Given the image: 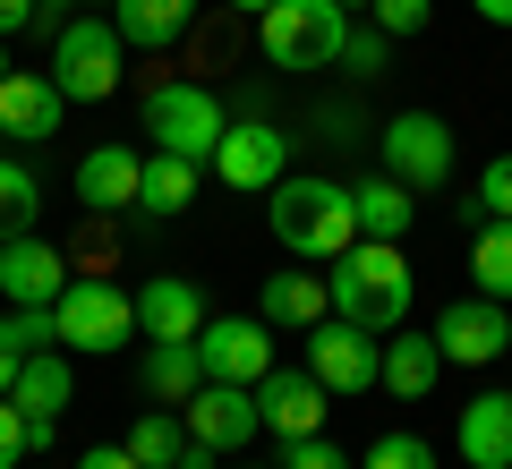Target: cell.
Here are the masks:
<instances>
[{"label":"cell","instance_id":"8992f818","mask_svg":"<svg viewBox=\"0 0 512 469\" xmlns=\"http://www.w3.org/2000/svg\"><path fill=\"white\" fill-rule=\"evenodd\" d=\"M52 86L69 94V103H103V94H120V26L111 18H69L52 43Z\"/></svg>","mask_w":512,"mask_h":469},{"label":"cell","instance_id":"52a82bcc","mask_svg":"<svg viewBox=\"0 0 512 469\" xmlns=\"http://www.w3.org/2000/svg\"><path fill=\"white\" fill-rule=\"evenodd\" d=\"M222 103L214 86H154L146 94V137L154 154H188V163H214V145H222Z\"/></svg>","mask_w":512,"mask_h":469},{"label":"cell","instance_id":"6da1fadb","mask_svg":"<svg viewBox=\"0 0 512 469\" xmlns=\"http://www.w3.org/2000/svg\"><path fill=\"white\" fill-rule=\"evenodd\" d=\"M325 282H333V316H350V325H367V333L410 325V265H402V239H350V248L325 265Z\"/></svg>","mask_w":512,"mask_h":469},{"label":"cell","instance_id":"9a60e30c","mask_svg":"<svg viewBox=\"0 0 512 469\" xmlns=\"http://www.w3.org/2000/svg\"><path fill=\"white\" fill-rule=\"evenodd\" d=\"M256 418H265V435H282V444H299V435H325V384L299 367V376H265L256 384Z\"/></svg>","mask_w":512,"mask_h":469},{"label":"cell","instance_id":"d6a6232c","mask_svg":"<svg viewBox=\"0 0 512 469\" xmlns=\"http://www.w3.org/2000/svg\"><path fill=\"white\" fill-rule=\"evenodd\" d=\"M282 469H350V452L333 444V435H299V444L282 452Z\"/></svg>","mask_w":512,"mask_h":469},{"label":"cell","instance_id":"9c48e42d","mask_svg":"<svg viewBox=\"0 0 512 469\" xmlns=\"http://www.w3.org/2000/svg\"><path fill=\"white\" fill-rule=\"evenodd\" d=\"M197 359H205L214 384H265L274 376V342H265L256 316H205L197 325Z\"/></svg>","mask_w":512,"mask_h":469},{"label":"cell","instance_id":"5b68a950","mask_svg":"<svg viewBox=\"0 0 512 469\" xmlns=\"http://www.w3.org/2000/svg\"><path fill=\"white\" fill-rule=\"evenodd\" d=\"M376 154H384V180H402L410 197L453 180V128H444L436 111H393V120L376 128Z\"/></svg>","mask_w":512,"mask_h":469},{"label":"cell","instance_id":"74e56055","mask_svg":"<svg viewBox=\"0 0 512 469\" xmlns=\"http://www.w3.org/2000/svg\"><path fill=\"white\" fill-rule=\"evenodd\" d=\"M478 18H487V26H512V0H478Z\"/></svg>","mask_w":512,"mask_h":469},{"label":"cell","instance_id":"d4e9b609","mask_svg":"<svg viewBox=\"0 0 512 469\" xmlns=\"http://www.w3.org/2000/svg\"><path fill=\"white\" fill-rule=\"evenodd\" d=\"M197 171L188 154H146V180H137V205L146 214H180V205H197Z\"/></svg>","mask_w":512,"mask_h":469},{"label":"cell","instance_id":"8fae6325","mask_svg":"<svg viewBox=\"0 0 512 469\" xmlns=\"http://www.w3.org/2000/svg\"><path fill=\"white\" fill-rule=\"evenodd\" d=\"M214 171L256 197V188H274L282 171H291V137H282L274 120H231V128H222V145H214Z\"/></svg>","mask_w":512,"mask_h":469},{"label":"cell","instance_id":"ac0fdd59","mask_svg":"<svg viewBox=\"0 0 512 469\" xmlns=\"http://www.w3.org/2000/svg\"><path fill=\"white\" fill-rule=\"evenodd\" d=\"M137 180H146V154L94 145L86 163H77V205H86V214H120V205H137Z\"/></svg>","mask_w":512,"mask_h":469},{"label":"cell","instance_id":"ab89813d","mask_svg":"<svg viewBox=\"0 0 512 469\" xmlns=\"http://www.w3.org/2000/svg\"><path fill=\"white\" fill-rule=\"evenodd\" d=\"M222 9H239V18H265V9H274V0H222Z\"/></svg>","mask_w":512,"mask_h":469},{"label":"cell","instance_id":"cb8c5ba5","mask_svg":"<svg viewBox=\"0 0 512 469\" xmlns=\"http://www.w3.org/2000/svg\"><path fill=\"white\" fill-rule=\"evenodd\" d=\"M197 384H205L197 342H146V393H154V401H180V410H188Z\"/></svg>","mask_w":512,"mask_h":469},{"label":"cell","instance_id":"d6986e66","mask_svg":"<svg viewBox=\"0 0 512 469\" xmlns=\"http://www.w3.org/2000/svg\"><path fill=\"white\" fill-rule=\"evenodd\" d=\"M436 376H444V350H436V333H410V325H393L376 384H384L393 401H427V393H436Z\"/></svg>","mask_w":512,"mask_h":469},{"label":"cell","instance_id":"d590c367","mask_svg":"<svg viewBox=\"0 0 512 469\" xmlns=\"http://www.w3.org/2000/svg\"><path fill=\"white\" fill-rule=\"evenodd\" d=\"M26 26H35V0H0V43L26 35Z\"/></svg>","mask_w":512,"mask_h":469},{"label":"cell","instance_id":"f1b7e54d","mask_svg":"<svg viewBox=\"0 0 512 469\" xmlns=\"http://www.w3.org/2000/svg\"><path fill=\"white\" fill-rule=\"evenodd\" d=\"M52 307H9L0 316V350H18V359H35V350H52Z\"/></svg>","mask_w":512,"mask_h":469},{"label":"cell","instance_id":"484cf974","mask_svg":"<svg viewBox=\"0 0 512 469\" xmlns=\"http://www.w3.org/2000/svg\"><path fill=\"white\" fill-rule=\"evenodd\" d=\"M35 214H43V188H35V171L0 154V248L35 231Z\"/></svg>","mask_w":512,"mask_h":469},{"label":"cell","instance_id":"7c38bea8","mask_svg":"<svg viewBox=\"0 0 512 469\" xmlns=\"http://www.w3.org/2000/svg\"><path fill=\"white\" fill-rule=\"evenodd\" d=\"M504 342H512V316H504V299H453L436 316V350L444 359H461V367H487V359H504Z\"/></svg>","mask_w":512,"mask_h":469},{"label":"cell","instance_id":"1f68e13d","mask_svg":"<svg viewBox=\"0 0 512 469\" xmlns=\"http://www.w3.org/2000/svg\"><path fill=\"white\" fill-rule=\"evenodd\" d=\"M478 214H487V222H512V154H495V163L478 171Z\"/></svg>","mask_w":512,"mask_h":469},{"label":"cell","instance_id":"f35d334b","mask_svg":"<svg viewBox=\"0 0 512 469\" xmlns=\"http://www.w3.org/2000/svg\"><path fill=\"white\" fill-rule=\"evenodd\" d=\"M18 367H26L18 350H0V393H9V384H18Z\"/></svg>","mask_w":512,"mask_h":469},{"label":"cell","instance_id":"e0dca14e","mask_svg":"<svg viewBox=\"0 0 512 469\" xmlns=\"http://www.w3.org/2000/svg\"><path fill=\"white\" fill-rule=\"evenodd\" d=\"M60 111H69V94L52 86V77H35V69H9L0 77V137H52L60 128Z\"/></svg>","mask_w":512,"mask_h":469},{"label":"cell","instance_id":"3957f363","mask_svg":"<svg viewBox=\"0 0 512 469\" xmlns=\"http://www.w3.org/2000/svg\"><path fill=\"white\" fill-rule=\"evenodd\" d=\"M256 43L274 69H342V43H350V9L342 0H274L256 18Z\"/></svg>","mask_w":512,"mask_h":469},{"label":"cell","instance_id":"4316f807","mask_svg":"<svg viewBox=\"0 0 512 469\" xmlns=\"http://www.w3.org/2000/svg\"><path fill=\"white\" fill-rule=\"evenodd\" d=\"M128 452H137V469H180V452H188V427L171 410H146L137 427H128Z\"/></svg>","mask_w":512,"mask_h":469},{"label":"cell","instance_id":"e575fe53","mask_svg":"<svg viewBox=\"0 0 512 469\" xmlns=\"http://www.w3.org/2000/svg\"><path fill=\"white\" fill-rule=\"evenodd\" d=\"M384 43H393V35H376V26H367V35H350V43H342V69H350V77H376Z\"/></svg>","mask_w":512,"mask_h":469},{"label":"cell","instance_id":"ffe728a7","mask_svg":"<svg viewBox=\"0 0 512 469\" xmlns=\"http://www.w3.org/2000/svg\"><path fill=\"white\" fill-rule=\"evenodd\" d=\"M256 316H265V325L308 333V325H325V316H333V282H325V273H274V282L256 290Z\"/></svg>","mask_w":512,"mask_h":469},{"label":"cell","instance_id":"8d00e7d4","mask_svg":"<svg viewBox=\"0 0 512 469\" xmlns=\"http://www.w3.org/2000/svg\"><path fill=\"white\" fill-rule=\"evenodd\" d=\"M77 469H137V452H128V444H94Z\"/></svg>","mask_w":512,"mask_h":469},{"label":"cell","instance_id":"b9f144b4","mask_svg":"<svg viewBox=\"0 0 512 469\" xmlns=\"http://www.w3.org/2000/svg\"><path fill=\"white\" fill-rule=\"evenodd\" d=\"M342 9H367V0H342Z\"/></svg>","mask_w":512,"mask_h":469},{"label":"cell","instance_id":"ba28073f","mask_svg":"<svg viewBox=\"0 0 512 469\" xmlns=\"http://www.w3.org/2000/svg\"><path fill=\"white\" fill-rule=\"evenodd\" d=\"M376 367H384V342L367 325H350V316L308 325V376L325 393H376Z\"/></svg>","mask_w":512,"mask_h":469},{"label":"cell","instance_id":"836d02e7","mask_svg":"<svg viewBox=\"0 0 512 469\" xmlns=\"http://www.w3.org/2000/svg\"><path fill=\"white\" fill-rule=\"evenodd\" d=\"M26 452H35V444H26V418H18V401L0 393V469H18Z\"/></svg>","mask_w":512,"mask_h":469},{"label":"cell","instance_id":"277c9868","mask_svg":"<svg viewBox=\"0 0 512 469\" xmlns=\"http://www.w3.org/2000/svg\"><path fill=\"white\" fill-rule=\"evenodd\" d=\"M52 333L60 350H120L137 333V299L120 282H94V273H69V290L52 299Z\"/></svg>","mask_w":512,"mask_h":469},{"label":"cell","instance_id":"2e32d148","mask_svg":"<svg viewBox=\"0 0 512 469\" xmlns=\"http://www.w3.org/2000/svg\"><path fill=\"white\" fill-rule=\"evenodd\" d=\"M205 325V290L180 282V273H154L146 290H137V333L146 342H197Z\"/></svg>","mask_w":512,"mask_h":469},{"label":"cell","instance_id":"44dd1931","mask_svg":"<svg viewBox=\"0 0 512 469\" xmlns=\"http://www.w3.org/2000/svg\"><path fill=\"white\" fill-rule=\"evenodd\" d=\"M461 461L470 469H512V393L461 401Z\"/></svg>","mask_w":512,"mask_h":469},{"label":"cell","instance_id":"4dcf8cb0","mask_svg":"<svg viewBox=\"0 0 512 469\" xmlns=\"http://www.w3.org/2000/svg\"><path fill=\"white\" fill-rule=\"evenodd\" d=\"M367 18H376V35H419L436 18V0H367Z\"/></svg>","mask_w":512,"mask_h":469},{"label":"cell","instance_id":"7a4b0ae2","mask_svg":"<svg viewBox=\"0 0 512 469\" xmlns=\"http://www.w3.org/2000/svg\"><path fill=\"white\" fill-rule=\"evenodd\" d=\"M265 222H274V239H282L291 256H308V265H333V256L359 239V205H350V188H333V180H291V171L265 188Z\"/></svg>","mask_w":512,"mask_h":469},{"label":"cell","instance_id":"4fadbf2b","mask_svg":"<svg viewBox=\"0 0 512 469\" xmlns=\"http://www.w3.org/2000/svg\"><path fill=\"white\" fill-rule=\"evenodd\" d=\"M60 290H69V256L52 248V239H9V248H0V299L9 307H52Z\"/></svg>","mask_w":512,"mask_h":469},{"label":"cell","instance_id":"7402d4cb","mask_svg":"<svg viewBox=\"0 0 512 469\" xmlns=\"http://www.w3.org/2000/svg\"><path fill=\"white\" fill-rule=\"evenodd\" d=\"M111 26H120L128 52H163L197 26V0H111Z\"/></svg>","mask_w":512,"mask_h":469},{"label":"cell","instance_id":"60d3db41","mask_svg":"<svg viewBox=\"0 0 512 469\" xmlns=\"http://www.w3.org/2000/svg\"><path fill=\"white\" fill-rule=\"evenodd\" d=\"M0 77H9V43H0Z\"/></svg>","mask_w":512,"mask_h":469},{"label":"cell","instance_id":"83f0119b","mask_svg":"<svg viewBox=\"0 0 512 469\" xmlns=\"http://www.w3.org/2000/svg\"><path fill=\"white\" fill-rule=\"evenodd\" d=\"M470 273H478V299H512V222H487L470 239Z\"/></svg>","mask_w":512,"mask_h":469},{"label":"cell","instance_id":"5bb4252c","mask_svg":"<svg viewBox=\"0 0 512 469\" xmlns=\"http://www.w3.org/2000/svg\"><path fill=\"white\" fill-rule=\"evenodd\" d=\"M69 359H52V350H35V359L18 367V384H9V401H18V418H26V444H52V427L69 418Z\"/></svg>","mask_w":512,"mask_h":469},{"label":"cell","instance_id":"603a6c76","mask_svg":"<svg viewBox=\"0 0 512 469\" xmlns=\"http://www.w3.org/2000/svg\"><path fill=\"white\" fill-rule=\"evenodd\" d=\"M350 205H359V239H402L410 214H419V205H410V188H402V180H384V171L350 188Z\"/></svg>","mask_w":512,"mask_h":469},{"label":"cell","instance_id":"f546056e","mask_svg":"<svg viewBox=\"0 0 512 469\" xmlns=\"http://www.w3.org/2000/svg\"><path fill=\"white\" fill-rule=\"evenodd\" d=\"M359 469H436V444L427 435H376Z\"/></svg>","mask_w":512,"mask_h":469},{"label":"cell","instance_id":"30bf717a","mask_svg":"<svg viewBox=\"0 0 512 469\" xmlns=\"http://www.w3.org/2000/svg\"><path fill=\"white\" fill-rule=\"evenodd\" d=\"M188 435H197L205 452H239L265 435V418H256V384H214L205 376L197 393H188Z\"/></svg>","mask_w":512,"mask_h":469}]
</instances>
